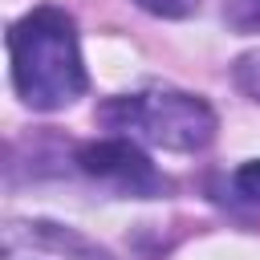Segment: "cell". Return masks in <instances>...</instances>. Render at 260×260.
<instances>
[{
  "instance_id": "cell-4",
  "label": "cell",
  "mask_w": 260,
  "mask_h": 260,
  "mask_svg": "<svg viewBox=\"0 0 260 260\" xmlns=\"http://www.w3.org/2000/svg\"><path fill=\"white\" fill-rule=\"evenodd\" d=\"M4 260H110L93 240L49 219H12L4 228Z\"/></svg>"
},
{
  "instance_id": "cell-2",
  "label": "cell",
  "mask_w": 260,
  "mask_h": 260,
  "mask_svg": "<svg viewBox=\"0 0 260 260\" xmlns=\"http://www.w3.org/2000/svg\"><path fill=\"white\" fill-rule=\"evenodd\" d=\"M102 126H110L122 138H142L162 150H203L215 138V110L183 89H142V93H118L98 106Z\"/></svg>"
},
{
  "instance_id": "cell-6",
  "label": "cell",
  "mask_w": 260,
  "mask_h": 260,
  "mask_svg": "<svg viewBox=\"0 0 260 260\" xmlns=\"http://www.w3.org/2000/svg\"><path fill=\"white\" fill-rule=\"evenodd\" d=\"M223 16L236 28H260V0H228Z\"/></svg>"
},
{
  "instance_id": "cell-5",
  "label": "cell",
  "mask_w": 260,
  "mask_h": 260,
  "mask_svg": "<svg viewBox=\"0 0 260 260\" xmlns=\"http://www.w3.org/2000/svg\"><path fill=\"white\" fill-rule=\"evenodd\" d=\"M138 8H146L150 16H162V20H183L199 8V0H134Z\"/></svg>"
},
{
  "instance_id": "cell-1",
  "label": "cell",
  "mask_w": 260,
  "mask_h": 260,
  "mask_svg": "<svg viewBox=\"0 0 260 260\" xmlns=\"http://www.w3.org/2000/svg\"><path fill=\"white\" fill-rule=\"evenodd\" d=\"M12 85L28 110H65L85 93V65L77 49V28L65 8L41 4L24 12L8 32Z\"/></svg>"
},
{
  "instance_id": "cell-7",
  "label": "cell",
  "mask_w": 260,
  "mask_h": 260,
  "mask_svg": "<svg viewBox=\"0 0 260 260\" xmlns=\"http://www.w3.org/2000/svg\"><path fill=\"white\" fill-rule=\"evenodd\" d=\"M236 191H240L244 199L260 203V158H252V162H244V167L236 171Z\"/></svg>"
},
{
  "instance_id": "cell-3",
  "label": "cell",
  "mask_w": 260,
  "mask_h": 260,
  "mask_svg": "<svg viewBox=\"0 0 260 260\" xmlns=\"http://www.w3.org/2000/svg\"><path fill=\"white\" fill-rule=\"evenodd\" d=\"M77 167H81L89 179H98V183H106V187H114V191H122V195L154 199V195L167 191V179L154 171V162L142 154V146H138L134 138H122V134L85 142V146L77 150Z\"/></svg>"
}]
</instances>
